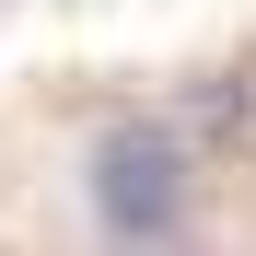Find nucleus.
Wrapping results in <instances>:
<instances>
[{
  "label": "nucleus",
  "instance_id": "nucleus-1",
  "mask_svg": "<svg viewBox=\"0 0 256 256\" xmlns=\"http://www.w3.org/2000/svg\"><path fill=\"white\" fill-rule=\"evenodd\" d=\"M82 186H94V222H105L116 244H152V233L186 222V140H175V128H152V116H128V128L94 140Z\"/></svg>",
  "mask_w": 256,
  "mask_h": 256
}]
</instances>
